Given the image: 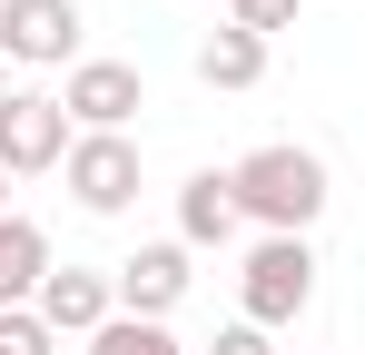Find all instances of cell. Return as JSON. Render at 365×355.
<instances>
[{
	"instance_id": "6da1fadb",
	"label": "cell",
	"mask_w": 365,
	"mask_h": 355,
	"mask_svg": "<svg viewBox=\"0 0 365 355\" xmlns=\"http://www.w3.org/2000/svg\"><path fill=\"white\" fill-rule=\"evenodd\" d=\"M227 197H237V227L257 237H306L316 217H326V158L316 148H297V138H267V148H247L237 168H227Z\"/></svg>"
},
{
	"instance_id": "7a4b0ae2",
	"label": "cell",
	"mask_w": 365,
	"mask_h": 355,
	"mask_svg": "<svg viewBox=\"0 0 365 355\" xmlns=\"http://www.w3.org/2000/svg\"><path fill=\"white\" fill-rule=\"evenodd\" d=\"M306 306H316V237H257L237 267V316L247 326H297Z\"/></svg>"
},
{
	"instance_id": "3957f363",
	"label": "cell",
	"mask_w": 365,
	"mask_h": 355,
	"mask_svg": "<svg viewBox=\"0 0 365 355\" xmlns=\"http://www.w3.org/2000/svg\"><path fill=\"white\" fill-rule=\"evenodd\" d=\"M50 99L79 138H128V118L148 109V79H138V59H69V79Z\"/></svg>"
},
{
	"instance_id": "277c9868",
	"label": "cell",
	"mask_w": 365,
	"mask_h": 355,
	"mask_svg": "<svg viewBox=\"0 0 365 355\" xmlns=\"http://www.w3.org/2000/svg\"><path fill=\"white\" fill-rule=\"evenodd\" d=\"M60 187L79 217H128L138 207V138H69Z\"/></svg>"
},
{
	"instance_id": "5b68a950",
	"label": "cell",
	"mask_w": 365,
	"mask_h": 355,
	"mask_svg": "<svg viewBox=\"0 0 365 355\" xmlns=\"http://www.w3.org/2000/svg\"><path fill=\"white\" fill-rule=\"evenodd\" d=\"M187 287H197V257H187L178 237H148L138 257L109 267V306H119V316H158V326H168L187 306Z\"/></svg>"
},
{
	"instance_id": "8992f818",
	"label": "cell",
	"mask_w": 365,
	"mask_h": 355,
	"mask_svg": "<svg viewBox=\"0 0 365 355\" xmlns=\"http://www.w3.org/2000/svg\"><path fill=\"white\" fill-rule=\"evenodd\" d=\"M69 138H79V128L60 118L50 89H10V99H0V168L10 178H50L69 158Z\"/></svg>"
},
{
	"instance_id": "52a82bcc",
	"label": "cell",
	"mask_w": 365,
	"mask_h": 355,
	"mask_svg": "<svg viewBox=\"0 0 365 355\" xmlns=\"http://www.w3.org/2000/svg\"><path fill=\"white\" fill-rule=\"evenodd\" d=\"M79 0H0V59L10 69H69L79 59Z\"/></svg>"
},
{
	"instance_id": "ba28073f",
	"label": "cell",
	"mask_w": 365,
	"mask_h": 355,
	"mask_svg": "<svg viewBox=\"0 0 365 355\" xmlns=\"http://www.w3.org/2000/svg\"><path fill=\"white\" fill-rule=\"evenodd\" d=\"M30 316H40L50 336H79V346H89L119 306H109V277H99V267H50V277H40V296H30Z\"/></svg>"
},
{
	"instance_id": "9c48e42d",
	"label": "cell",
	"mask_w": 365,
	"mask_h": 355,
	"mask_svg": "<svg viewBox=\"0 0 365 355\" xmlns=\"http://www.w3.org/2000/svg\"><path fill=\"white\" fill-rule=\"evenodd\" d=\"M237 237V197H227V168H197L178 187V247L197 257V247H227Z\"/></svg>"
},
{
	"instance_id": "30bf717a",
	"label": "cell",
	"mask_w": 365,
	"mask_h": 355,
	"mask_svg": "<svg viewBox=\"0 0 365 355\" xmlns=\"http://www.w3.org/2000/svg\"><path fill=\"white\" fill-rule=\"evenodd\" d=\"M50 267H60V257H50V237L30 227V217H0V316H10V306H30Z\"/></svg>"
},
{
	"instance_id": "8fae6325",
	"label": "cell",
	"mask_w": 365,
	"mask_h": 355,
	"mask_svg": "<svg viewBox=\"0 0 365 355\" xmlns=\"http://www.w3.org/2000/svg\"><path fill=\"white\" fill-rule=\"evenodd\" d=\"M197 79H207V89H257V79H267V40H257V30H207V40H197Z\"/></svg>"
},
{
	"instance_id": "7c38bea8",
	"label": "cell",
	"mask_w": 365,
	"mask_h": 355,
	"mask_svg": "<svg viewBox=\"0 0 365 355\" xmlns=\"http://www.w3.org/2000/svg\"><path fill=\"white\" fill-rule=\"evenodd\" d=\"M89 355H187V346L158 326V316H109V326L89 336Z\"/></svg>"
},
{
	"instance_id": "4fadbf2b",
	"label": "cell",
	"mask_w": 365,
	"mask_h": 355,
	"mask_svg": "<svg viewBox=\"0 0 365 355\" xmlns=\"http://www.w3.org/2000/svg\"><path fill=\"white\" fill-rule=\"evenodd\" d=\"M306 0H227V30H257V40H277V30H297Z\"/></svg>"
},
{
	"instance_id": "5bb4252c",
	"label": "cell",
	"mask_w": 365,
	"mask_h": 355,
	"mask_svg": "<svg viewBox=\"0 0 365 355\" xmlns=\"http://www.w3.org/2000/svg\"><path fill=\"white\" fill-rule=\"evenodd\" d=\"M0 355H60V336H50L30 306H10V316H0Z\"/></svg>"
},
{
	"instance_id": "9a60e30c",
	"label": "cell",
	"mask_w": 365,
	"mask_h": 355,
	"mask_svg": "<svg viewBox=\"0 0 365 355\" xmlns=\"http://www.w3.org/2000/svg\"><path fill=\"white\" fill-rule=\"evenodd\" d=\"M207 355H277V336H267V326H247V316H227V326L207 336Z\"/></svg>"
},
{
	"instance_id": "2e32d148",
	"label": "cell",
	"mask_w": 365,
	"mask_h": 355,
	"mask_svg": "<svg viewBox=\"0 0 365 355\" xmlns=\"http://www.w3.org/2000/svg\"><path fill=\"white\" fill-rule=\"evenodd\" d=\"M10 187H20V178H10V168H0V217H10Z\"/></svg>"
},
{
	"instance_id": "e0dca14e",
	"label": "cell",
	"mask_w": 365,
	"mask_h": 355,
	"mask_svg": "<svg viewBox=\"0 0 365 355\" xmlns=\"http://www.w3.org/2000/svg\"><path fill=\"white\" fill-rule=\"evenodd\" d=\"M10 89H20V79H10V59H0V99H10Z\"/></svg>"
}]
</instances>
